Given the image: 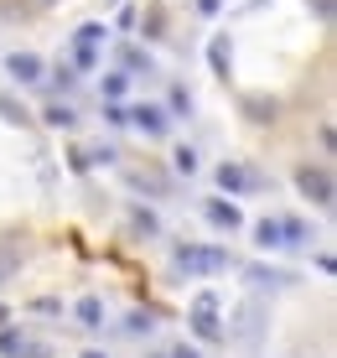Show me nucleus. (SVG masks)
<instances>
[{"instance_id": "a878e982", "label": "nucleus", "mask_w": 337, "mask_h": 358, "mask_svg": "<svg viewBox=\"0 0 337 358\" xmlns=\"http://www.w3.org/2000/svg\"><path fill=\"white\" fill-rule=\"evenodd\" d=\"M109 6H115V0H109Z\"/></svg>"}, {"instance_id": "4be33fe9", "label": "nucleus", "mask_w": 337, "mask_h": 358, "mask_svg": "<svg viewBox=\"0 0 337 358\" xmlns=\"http://www.w3.org/2000/svg\"><path fill=\"white\" fill-rule=\"evenodd\" d=\"M218 6H223V0H197V10H203V16H213Z\"/></svg>"}, {"instance_id": "f3484780", "label": "nucleus", "mask_w": 337, "mask_h": 358, "mask_svg": "<svg viewBox=\"0 0 337 358\" xmlns=\"http://www.w3.org/2000/svg\"><path fill=\"white\" fill-rule=\"evenodd\" d=\"M249 280H254V286H285L291 275H285V270H265V265H254V270H249Z\"/></svg>"}, {"instance_id": "2eb2a0df", "label": "nucleus", "mask_w": 337, "mask_h": 358, "mask_svg": "<svg viewBox=\"0 0 337 358\" xmlns=\"http://www.w3.org/2000/svg\"><path fill=\"white\" fill-rule=\"evenodd\" d=\"M42 120H47L52 130H73V120H78V115H73L68 104H47V109H42Z\"/></svg>"}, {"instance_id": "39448f33", "label": "nucleus", "mask_w": 337, "mask_h": 358, "mask_svg": "<svg viewBox=\"0 0 337 358\" xmlns=\"http://www.w3.org/2000/svg\"><path fill=\"white\" fill-rule=\"evenodd\" d=\"M0 353L6 358H52V348H42L31 338H16V332H0Z\"/></svg>"}, {"instance_id": "5701e85b", "label": "nucleus", "mask_w": 337, "mask_h": 358, "mask_svg": "<svg viewBox=\"0 0 337 358\" xmlns=\"http://www.w3.org/2000/svg\"><path fill=\"white\" fill-rule=\"evenodd\" d=\"M166 358H197V353H192V348H187V343H182V348H171Z\"/></svg>"}, {"instance_id": "1a4fd4ad", "label": "nucleus", "mask_w": 337, "mask_h": 358, "mask_svg": "<svg viewBox=\"0 0 337 358\" xmlns=\"http://www.w3.org/2000/svg\"><path fill=\"white\" fill-rule=\"evenodd\" d=\"M99 36H104V27H99V21H89V27H78V42H73V57H78L83 68H94V47H99Z\"/></svg>"}, {"instance_id": "6ab92c4d", "label": "nucleus", "mask_w": 337, "mask_h": 358, "mask_svg": "<svg viewBox=\"0 0 337 358\" xmlns=\"http://www.w3.org/2000/svg\"><path fill=\"white\" fill-rule=\"evenodd\" d=\"M124 83H130V73H109V78H104V99H120Z\"/></svg>"}, {"instance_id": "b1692460", "label": "nucleus", "mask_w": 337, "mask_h": 358, "mask_svg": "<svg viewBox=\"0 0 337 358\" xmlns=\"http://www.w3.org/2000/svg\"><path fill=\"white\" fill-rule=\"evenodd\" d=\"M42 6H57V0H42Z\"/></svg>"}, {"instance_id": "0eeeda50", "label": "nucleus", "mask_w": 337, "mask_h": 358, "mask_svg": "<svg viewBox=\"0 0 337 358\" xmlns=\"http://www.w3.org/2000/svg\"><path fill=\"white\" fill-rule=\"evenodd\" d=\"M6 73L16 83H36V78H42V57H36V52H10L6 57Z\"/></svg>"}, {"instance_id": "f03ea898", "label": "nucleus", "mask_w": 337, "mask_h": 358, "mask_svg": "<svg viewBox=\"0 0 337 358\" xmlns=\"http://www.w3.org/2000/svg\"><path fill=\"white\" fill-rule=\"evenodd\" d=\"M218 187L223 192H259V187H265V177H259L254 166H244V162H223L218 166Z\"/></svg>"}, {"instance_id": "f8f14e48", "label": "nucleus", "mask_w": 337, "mask_h": 358, "mask_svg": "<svg viewBox=\"0 0 337 358\" xmlns=\"http://www.w3.org/2000/svg\"><path fill=\"white\" fill-rule=\"evenodd\" d=\"M208 63H213L218 78H229V63H234V52H229V36H213V47H208Z\"/></svg>"}, {"instance_id": "4468645a", "label": "nucleus", "mask_w": 337, "mask_h": 358, "mask_svg": "<svg viewBox=\"0 0 337 358\" xmlns=\"http://www.w3.org/2000/svg\"><path fill=\"white\" fill-rule=\"evenodd\" d=\"M0 120H6V125H27V109H21V99H10L6 89H0Z\"/></svg>"}, {"instance_id": "423d86ee", "label": "nucleus", "mask_w": 337, "mask_h": 358, "mask_svg": "<svg viewBox=\"0 0 337 358\" xmlns=\"http://www.w3.org/2000/svg\"><path fill=\"white\" fill-rule=\"evenodd\" d=\"M16 275H21V244H16V234H6V239H0V291Z\"/></svg>"}, {"instance_id": "aec40b11", "label": "nucleus", "mask_w": 337, "mask_h": 358, "mask_svg": "<svg viewBox=\"0 0 337 358\" xmlns=\"http://www.w3.org/2000/svg\"><path fill=\"white\" fill-rule=\"evenodd\" d=\"M161 21H166V10H161V6L145 10V36H161Z\"/></svg>"}, {"instance_id": "7ed1b4c3", "label": "nucleus", "mask_w": 337, "mask_h": 358, "mask_svg": "<svg viewBox=\"0 0 337 358\" xmlns=\"http://www.w3.org/2000/svg\"><path fill=\"white\" fill-rule=\"evenodd\" d=\"M192 332H197L203 343H218V338H223V327H218V301H213V296H197V301H192Z\"/></svg>"}, {"instance_id": "ddd939ff", "label": "nucleus", "mask_w": 337, "mask_h": 358, "mask_svg": "<svg viewBox=\"0 0 337 358\" xmlns=\"http://www.w3.org/2000/svg\"><path fill=\"white\" fill-rule=\"evenodd\" d=\"M208 218H213L218 229H239V208H234V203H218V197L208 203Z\"/></svg>"}, {"instance_id": "dca6fc26", "label": "nucleus", "mask_w": 337, "mask_h": 358, "mask_svg": "<svg viewBox=\"0 0 337 358\" xmlns=\"http://www.w3.org/2000/svg\"><path fill=\"white\" fill-rule=\"evenodd\" d=\"M99 317H104L99 296H83V301H78V322H83V327H99Z\"/></svg>"}, {"instance_id": "6e6552de", "label": "nucleus", "mask_w": 337, "mask_h": 358, "mask_svg": "<svg viewBox=\"0 0 337 358\" xmlns=\"http://www.w3.org/2000/svg\"><path fill=\"white\" fill-rule=\"evenodd\" d=\"M124 120H135L145 135H166V115H161L156 104H135V109H124Z\"/></svg>"}, {"instance_id": "393cba45", "label": "nucleus", "mask_w": 337, "mask_h": 358, "mask_svg": "<svg viewBox=\"0 0 337 358\" xmlns=\"http://www.w3.org/2000/svg\"><path fill=\"white\" fill-rule=\"evenodd\" d=\"M89 358H104V353H89Z\"/></svg>"}, {"instance_id": "9b49d317", "label": "nucleus", "mask_w": 337, "mask_h": 358, "mask_svg": "<svg viewBox=\"0 0 337 358\" xmlns=\"http://www.w3.org/2000/svg\"><path fill=\"white\" fill-rule=\"evenodd\" d=\"M244 109H249V120H254V125H270V120H275V99H265V94H249Z\"/></svg>"}, {"instance_id": "20e7f679", "label": "nucleus", "mask_w": 337, "mask_h": 358, "mask_svg": "<svg viewBox=\"0 0 337 358\" xmlns=\"http://www.w3.org/2000/svg\"><path fill=\"white\" fill-rule=\"evenodd\" d=\"M296 187H301V197H311L317 208L332 203V177L322 166H301V171H296Z\"/></svg>"}, {"instance_id": "412c9836", "label": "nucleus", "mask_w": 337, "mask_h": 358, "mask_svg": "<svg viewBox=\"0 0 337 358\" xmlns=\"http://www.w3.org/2000/svg\"><path fill=\"white\" fill-rule=\"evenodd\" d=\"M171 162H177V171H187V177H192V171H197V156H192V151H187V145H182V151H177V156H171Z\"/></svg>"}, {"instance_id": "f257e3e1", "label": "nucleus", "mask_w": 337, "mask_h": 358, "mask_svg": "<svg viewBox=\"0 0 337 358\" xmlns=\"http://www.w3.org/2000/svg\"><path fill=\"white\" fill-rule=\"evenodd\" d=\"M177 270L182 275H218V270H229V255L223 250H203V244H182L177 250Z\"/></svg>"}, {"instance_id": "9d476101", "label": "nucleus", "mask_w": 337, "mask_h": 358, "mask_svg": "<svg viewBox=\"0 0 337 358\" xmlns=\"http://www.w3.org/2000/svg\"><path fill=\"white\" fill-rule=\"evenodd\" d=\"M254 239L265 244V250H275V244H285V224H280V218H259V224H254Z\"/></svg>"}, {"instance_id": "a211bd4d", "label": "nucleus", "mask_w": 337, "mask_h": 358, "mask_svg": "<svg viewBox=\"0 0 337 358\" xmlns=\"http://www.w3.org/2000/svg\"><path fill=\"white\" fill-rule=\"evenodd\" d=\"M280 224H285V244H306V239H311L306 224H296V218H280Z\"/></svg>"}]
</instances>
